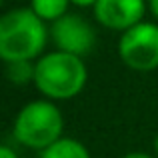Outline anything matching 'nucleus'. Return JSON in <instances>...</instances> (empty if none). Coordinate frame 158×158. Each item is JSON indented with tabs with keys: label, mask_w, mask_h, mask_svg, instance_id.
<instances>
[{
	"label": "nucleus",
	"mask_w": 158,
	"mask_h": 158,
	"mask_svg": "<svg viewBox=\"0 0 158 158\" xmlns=\"http://www.w3.org/2000/svg\"><path fill=\"white\" fill-rule=\"evenodd\" d=\"M46 40V22L32 8H12L0 18V58L4 62L40 58Z\"/></svg>",
	"instance_id": "1"
},
{
	"label": "nucleus",
	"mask_w": 158,
	"mask_h": 158,
	"mask_svg": "<svg viewBox=\"0 0 158 158\" xmlns=\"http://www.w3.org/2000/svg\"><path fill=\"white\" fill-rule=\"evenodd\" d=\"M34 64V86L50 100H70L78 96L88 80V68L82 56L64 50L42 54Z\"/></svg>",
	"instance_id": "2"
},
{
	"label": "nucleus",
	"mask_w": 158,
	"mask_h": 158,
	"mask_svg": "<svg viewBox=\"0 0 158 158\" xmlns=\"http://www.w3.org/2000/svg\"><path fill=\"white\" fill-rule=\"evenodd\" d=\"M14 138L32 150H44L64 132V116L50 98L26 102L12 124Z\"/></svg>",
	"instance_id": "3"
},
{
	"label": "nucleus",
	"mask_w": 158,
	"mask_h": 158,
	"mask_svg": "<svg viewBox=\"0 0 158 158\" xmlns=\"http://www.w3.org/2000/svg\"><path fill=\"white\" fill-rule=\"evenodd\" d=\"M118 56L136 72L158 68V24L138 22L122 32L118 40Z\"/></svg>",
	"instance_id": "4"
},
{
	"label": "nucleus",
	"mask_w": 158,
	"mask_h": 158,
	"mask_svg": "<svg viewBox=\"0 0 158 158\" xmlns=\"http://www.w3.org/2000/svg\"><path fill=\"white\" fill-rule=\"evenodd\" d=\"M50 38L56 50H64L76 56H86L96 46V30L94 26L78 14L66 12L62 18L52 22Z\"/></svg>",
	"instance_id": "5"
},
{
	"label": "nucleus",
	"mask_w": 158,
	"mask_h": 158,
	"mask_svg": "<svg viewBox=\"0 0 158 158\" xmlns=\"http://www.w3.org/2000/svg\"><path fill=\"white\" fill-rule=\"evenodd\" d=\"M94 18L108 30L124 32L144 20L146 2L144 0H96Z\"/></svg>",
	"instance_id": "6"
},
{
	"label": "nucleus",
	"mask_w": 158,
	"mask_h": 158,
	"mask_svg": "<svg viewBox=\"0 0 158 158\" xmlns=\"http://www.w3.org/2000/svg\"><path fill=\"white\" fill-rule=\"evenodd\" d=\"M40 158H90V152L80 140L62 136L48 148L40 150Z\"/></svg>",
	"instance_id": "7"
},
{
	"label": "nucleus",
	"mask_w": 158,
	"mask_h": 158,
	"mask_svg": "<svg viewBox=\"0 0 158 158\" xmlns=\"http://www.w3.org/2000/svg\"><path fill=\"white\" fill-rule=\"evenodd\" d=\"M70 0H30V8L44 20V22H56L58 18L68 12Z\"/></svg>",
	"instance_id": "8"
},
{
	"label": "nucleus",
	"mask_w": 158,
	"mask_h": 158,
	"mask_svg": "<svg viewBox=\"0 0 158 158\" xmlns=\"http://www.w3.org/2000/svg\"><path fill=\"white\" fill-rule=\"evenodd\" d=\"M34 70L36 64H32V60H14L6 62V76L12 84L24 86L28 82H34Z\"/></svg>",
	"instance_id": "9"
},
{
	"label": "nucleus",
	"mask_w": 158,
	"mask_h": 158,
	"mask_svg": "<svg viewBox=\"0 0 158 158\" xmlns=\"http://www.w3.org/2000/svg\"><path fill=\"white\" fill-rule=\"evenodd\" d=\"M0 158H18V156H16V152L10 146H2L0 148Z\"/></svg>",
	"instance_id": "10"
},
{
	"label": "nucleus",
	"mask_w": 158,
	"mask_h": 158,
	"mask_svg": "<svg viewBox=\"0 0 158 158\" xmlns=\"http://www.w3.org/2000/svg\"><path fill=\"white\" fill-rule=\"evenodd\" d=\"M70 4L80 6V8H88V6H94V4H96V0H70Z\"/></svg>",
	"instance_id": "11"
},
{
	"label": "nucleus",
	"mask_w": 158,
	"mask_h": 158,
	"mask_svg": "<svg viewBox=\"0 0 158 158\" xmlns=\"http://www.w3.org/2000/svg\"><path fill=\"white\" fill-rule=\"evenodd\" d=\"M122 158H154V156L146 154V152H128V154H124Z\"/></svg>",
	"instance_id": "12"
},
{
	"label": "nucleus",
	"mask_w": 158,
	"mask_h": 158,
	"mask_svg": "<svg viewBox=\"0 0 158 158\" xmlns=\"http://www.w3.org/2000/svg\"><path fill=\"white\" fill-rule=\"evenodd\" d=\"M148 8H150L152 16L158 20V0H148Z\"/></svg>",
	"instance_id": "13"
},
{
	"label": "nucleus",
	"mask_w": 158,
	"mask_h": 158,
	"mask_svg": "<svg viewBox=\"0 0 158 158\" xmlns=\"http://www.w3.org/2000/svg\"><path fill=\"white\" fill-rule=\"evenodd\" d=\"M152 146H154V152L158 154V134L154 136V142H152Z\"/></svg>",
	"instance_id": "14"
}]
</instances>
